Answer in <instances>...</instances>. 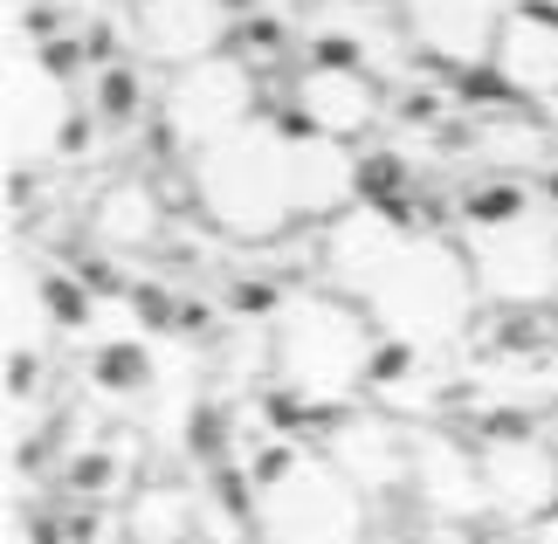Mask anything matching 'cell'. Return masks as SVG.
<instances>
[{
  "instance_id": "52a82bcc",
  "label": "cell",
  "mask_w": 558,
  "mask_h": 544,
  "mask_svg": "<svg viewBox=\"0 0 558 544\" xmlns=\"http://www.w3.org/2000/svg\"><path fill=\"white\" fill-rule=\"evenodd\" d=\"M545 544H558V517H551V524H545Z\"/></svg>"
},
{
  "instance_id": "8992f818",
  "label": "cell",
  "mask_w": 558,
  "mask_h": 544,
  "mask_svg": "<svg viewBox=\"0 0 558 544\" xmlns=\"http://www.w3.org/2000/svg\"><path fill=\"white\" fill-rule=\"evenodd\" d=\"M193 531V504H186V496H173V489H166V496H145V510H132V537L138 544H180Z\"/></svg>"
},
{
  "instance_id": "5b68a950",
  "label": "cell",
  "mask_w": 558,
  "mask_h": 544,
  "mask_svg": "<svg viewBox=\"0 0 558 544\" xmlns=\"http://www.w3.org/2000/svg\"><path fill=\"white\" fill-rule=\"evenodd\" d=\"M153 228H159V214H153V193L124 180L111 201L97 207V234H111V242H153Z\"/></svg>"
},
{
  "instance_id": "277c9868",
  "label": "cell",
  "mask_w": 558,
  "mask_h": 544,
  "mask_svg": "<svg viewBox=\"0 0 558 544\" xmlns=\"http://www.w3.org/2000/svg\"><path fill=\"white\" fill-rule=\"evenodd\" d=\"M304 104H311V118L325 124V132H352V124L373 118V90L359 76H338V70H317L304 83Z\"/></svg>"
},
{
  "instance_id": "7a4b0ae2",
  "label": "cell",
  "mask_w": 558,
  "mask_h": 544,
  "mask_svg": "<svg viewBox=\"0 0 558 544\" xmlns=\"http://www.w3.org/2000/svg\"><path fill=\"white\" fill-rule=\"evenodd\" d=\"M263 524L276 544H352L359 537V504L331 469H290L263 496Z\"/></svg>"
},
{
  "instance_id": "6da1fadb",
  "label": "cell",
  "mask_w": 558,
  "mask_h": 544,
  "mask_svg": "<svg viewBox=\"0 0 558 544\" xmlns=\"http://www.w3.org/2000/svg\"><path fill=\"white\" fill-rule=\"evenodd\" d=\"M276 359L304 386V400H345V386L366 373V324L345 303L304 297L290 303L283 331H276Z\"/></svg>"
},
{
  "instance_id": "3957f363",
  "label": "cell",
  "mask_w": 558,
  "mask_h": 544,
  "mask_svg": "<svg viewBox=\"0 0 558 544\" xmlns=\"http://www.w3.org/2000/svg\"><path fill=\"white\" fill-rule=\"evenodd\" d=\"M483 489L497 496L504 510H545L551 496H558V469L545 462V448L510 442V448H489V462H483Z\"/></svg>"
}]
</instances>
